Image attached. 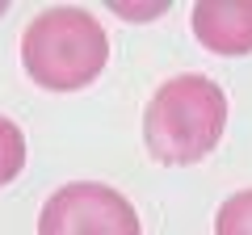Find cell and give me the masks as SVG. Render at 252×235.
I'll return each instance as SVG.
<instances>
[{"label": "cell", "mask_w": 252, "mask_h": 235, "mask_svg": "<svg viewBox=\"0 0 252 235\" xmlns=\"http://www.w3.org/2000/svg\"><path fill=\"white\" fill-rule=\"evenodd\" d=\"M227 130V92L210 76L185 72L156 88L143 114V139L160 164H198Z\"/></svg>", "instance_id": "obj_1"}, {"label": "cell", "mask_w": 252, "mask_h": 235, "mask_svg": "<svg viewBox=\"0 0 252 235\" xmlns=\"http://www.w3.org/2000/svg\"><path fill=\"white\" fill-rule=\"evenodd\" d=\"M105 59L109 38L101 21L89 9H72V4L38 13L21 38V63L30 80L51 92H72L93 84L105 72Z\"/></svg>", "instance_id": "obj_2"}, {"label": "cell", "mask_w": 252, "mask_h": 235, "mask_svg": "<svg viewBox=\"0 0 252 235\" xmlns=\"http://www.w3.org/2000/svg\"><path fill=\"white\" fill-rule=\"evenodd\" d=\"M38 235H143L135 206L101 181H76L51 193L38 214Z\"/></svg>", "instance_id": "obj_3"}, {"label": "cell", "mask_w": 252, "mask_h": 235, "mask_svg": "<svg viewBox=\"0 0 252 235\" xmlns=\"http://www.w3.org/2000/svg\"><path fill=\"white\" fill-rule=\"evenodd\" d=\"M193 38L215 55L252 51V0H202L193 4Z\"/></svg>", "instance_id": "obj_4"}, {"label": "cell", "mask_w": 252, "mask_h": 235, "mask_svg": "<svg viewBox=\"0 0 252 235\" xmlns=\"http://www.w3.org/2000/svg\"><path fill=\"white\" fill-rule=\"evenodd\" d=\"M21 168H26V135L13 118L0 114V185L17 181Z\"/></svg>", "instance_id": "obj_5"}, {"label": "cell", "mask_w": 252, "mask_h": 235, "mask_svg": "<svg viewBox=\"0 0 252 235\" xmlns=\"http://www.w3.org/2000/svg\"><path fill=\"white\" fill-rule=\"evenodd\" d=\"M215 235H252V189H240L219 206Z\"/></svg>", "instance_id": "obj_6"}, {"label": "cell", "mask_w": 252, "mask_h": 235, "mask_svg": "<svg viewBox=\"0 0 252 235\" xmlns=\"http://www.w3.org/2000/svg\"><path fill=\"white\" fill-rule=\"evenodd\" d=\"M109 9H114L118 17H156V13H164L168 4L160 0V4H109Z\"/></svg>", "instance_id": "obj_7"}, {"label": "cell", "mask_w": 252, "mask_h": 235, "mask_svg": "<svg viewBox=\"0 0 252 235\" xmlns=\"http://www.w3.org/2000/svg\"><path fill=\"white\" fill-rule=\"evenodd\" d=\"M4 9H9V4H0V17H4Z\"/></svg>", "instance_id": "obj_8"}]
</instances>
